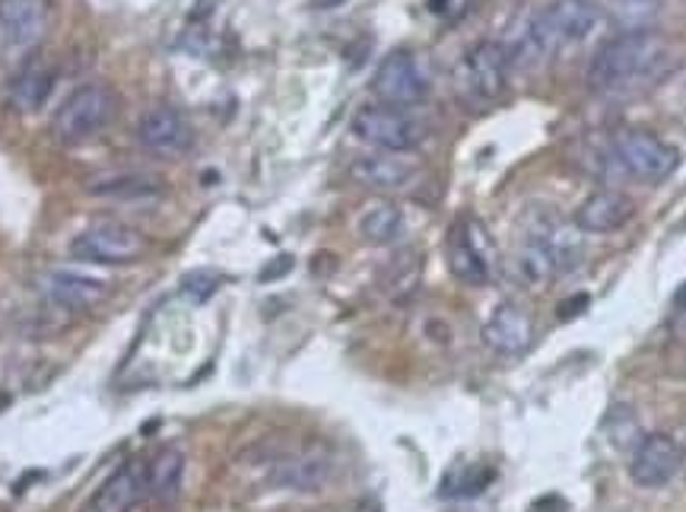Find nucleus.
I'll return each instance as SVG.
<instances>
[{
	"mask_svg": "<svg viewBox=\"0 0 686 512\" xmlns=\"http://www.w3.org/2000/svg\"><path fill=\"white\" fill-rule=\"evenodd\" d=\"M667 65V42L645 29V32H620L617 39L604 42L588 65V87L604 96L633 92L648 80H655Z\"/></svg>",
	"mask_w": 686,
	"mask_h": 512,
	"instance_id": "nucleus-1",
	"label": "nucleus"
},
{
	"mask_svg": "<svg viewBox=\"0 0 686 512\" xmlns=\"http://www.w3.org/2000/svg\"><path fill=\"white\" fill-rule=\"evenodd\" d=\"M600 20L598 0H550L525 29L521 42L509 55L511 65H534L554 58L559 48L585 42Z\"/></svg>",
	"mask_w": 686,
	"mask_h": 512,
	"instance_id": "nucleus-2",
	"label": "nucleus"
},
{
	"mask_svg": "<svg viewBox=\"0 0 686 512\" xmlns=\"http://www.w3.org/2000/svg\"><path fill=\"white\" fill-rule=\"evenodd\" d=\"M115 109H118V96L106 83H87V87L73 89L64 99V106L54 111L51 131L67 147L83 144L109 125Z\"/></svg>",
	"mask_w": 686,
	"mask_h": 512,
	"instance_id": "nucleus-3",
	"label": "nucleus"
},
{
	"mask_svg": "<svg viewBox=\"0 0 686 512\" xmlns=\"http://www.w3.org/2000/svg\"><path fill=\"white\" fill-rule=\"evenodd\" d=\"M147 236L128 223L102 220L70 243V258L89 265H133L147 255Z\"/></svg>",
	"mask_w": 686,
	"mask_h": 512,
	"instance_id": "nucleus-4",
	"label": "nucleus"
},
{
	"mask_svg": "<svg viewBox=\"0 0 686 512\" xmlns=\"http://www.w3.org/2000/svg\"><path fill=\"white\" fill-rule=\"evenodd\" d=\"M496 248L484 223L465 217L448 233V270L467 287H487L493 280Z\"/></svg>",
	"mask_w": 686,
	"mask_h": 512,
	"instance_id": "nucleus-5",
	"label": "nucleus"
},
{
	"mask_svg": "<svg viewBox=\"0 0 686 512\" xmlns=\"http://www.w3.org/2000/svg\"><path fill=\"white\" fill-rule=\"evenodd\" d=\"M354 134L385 154H410L422 140L420 121L395 106H362L354 115Z\"/></svg>",
	"mask_w": 686,
	"mask_h": 512,
	"instance_id": "nucleus-6",
	"label": "nucleus"
},
{
	"mask_svg": "<svg viewBox=\"0 0 686 512\" xmlns=\"http://www.w3.org/2000/svg\"><path fill=\"white\" fill-rule=\"evenodd\" d=\"M614 159L629 176L643 178V181H662L680 166V154L662 137L648 131L617 134L614 137Z\"/></svg>",
	"mask_w": 686,
	"mask_h": 512,
	"instance_id": "nucleus-7",
	"label": "nucleus"
},
{
	"mask_svg": "<svg viewBox=\"0 0 686 512\" xmlns=\"http://www.w3.org/2000/svg\"><path fill=\"white\" fill-rule=\"evenodd\" d=\"M372 89L381 99V106H395V109H410V106H420L429 92V80L417 65L414 51L398 48L391 55H385V61L378 65Z\"/></svg>",
	"mask_w": 686,
	"mask_h": 512,
	"instance_id": "nucleus-8",
	"label": "nucleus"
},
{
	"mask_svg": "<svg viewBox=\"0 0 686 512\" xmlns=\"http://www.w3.org/2000/svg\"><path fill=\"white\" fill-rule=\"evenodd\" d=\"M140 144L159 159H181L195 147V131L188 118L172 106H156L140 118Z\"/></svg>",
	"mask_w": 686,
	"mask_h": 512,
	"instance_id": "nucleus-9",
	"label": "nucleus"
},
{
	"mask_svg": "<svg viewBox=\"0 0 686 512\" xmlns=\"http://www.w3.org/2000/svg\"><path fill=\"white\" fill-rule=\"evenodd\" d=\"M684 452L674 436L667 433H652L643 443L636 445L633 462H629V477L645 490H658L674 481V474L680 471Z\"/></svg>",
	"mask_w": 686,
	"mask_h": 512,
	"instance_id": "nucleus-10",
	"label": "nucleus"
},
{
	"mask_svg": "<svg viewBox=\"0 0 686 512\" xmlns=\"http://www.w3.org/2000/svg\"><path fill=\"white\" fill-rule=\"evenodd\" d=\"M147 496V462H125L115 467L89 496L83 512H131Z\"/></svg>",
	"mask_w": 686,
	"mask_h": 512,
	"instance_id": "nucleus-11",
	"label": "nucleus"
},
{
	"mask_svg": "<svg viewBox=\"0 0 686 512\" xmlns=\"http://www.w3.org/2000/svg\"><path fill=\"white\" fill-rule=\"evenodd\" d=\"M51 26V0H0V39L13 48H32Z\"/></svg>",
	"mask_w": 686,
	"mask_h": 512,
	"instance_id": "nucleus-12",
	"label": "nucleus"
},
{
	"mask_svg": "<svg viewBox=\"0 0 686 512\" xmlns=\"http://www.w3.org/2000/svg\"><path fill=\"white\" fill-rule=\"evenodd\" d=\"M484 344L499 356H521L534 344V322L515 303H503L484 325Z\"/></svg>",
	"mask_w": 686,
	"mask_h": 512,
	"instance_id": "nucleus-13",
	"label": "nucleus"
},
{
	"mask_svg": "<svg viewBox=\"0 0 686 512\" xmlns=\"http://www.w3.org/2000/svg\"><path fill=\"white\" fill-rule=\"evenodd\" d=\"M509 51L499 42H477L465 55V80L480 99H496L509 83Z\"/></svg>",
	"mask_w": 686,
	"mask_h": 512,
	"instance_id": "nucleus-14",
	"label": "nucleus"
},
{
	"mask_svg": "<svg viewBox=\"0 0 686 512\" xmlns=\"http://www.w3.org/2000/svg\"><path fill=\"white\" fill-rule=\"evenodd\" d=\"M420 176V166L404 159L400 154H372L359 156L350 166V178L362 188H376V191H400L407 185H414V178Z\"/></svg>",
	"mask_w": 686,
	"mask_h": 512,
	"instance_id": "nucleus-15",
	"label": "nucleus"
},
{
	"mask_svg": "<svg viewBox=\"0 0 686 512\" xmlns=\"http://www.w3.org/2000/svg\"><path fill=\"white\" fill-rule=\"evenodd\" d=\"M42 293L61 309H89L109 296V284L89 274H73V270H51L42 277Z\"/></svg>",
	"mask_w": 686,
	"mask_h": 512,
	"instance_id": "nucleus-16",
	"label": "nucleus"
},
{
	"mask_svg": "<svg viewBox=\"0 0 686 512\" xmlns=\"http://www.w3.org/2000/svg\"><path fill=\"white\" fill-rule=\"evenodd\" d=\"M633 214H636V207L623 191H595L591 198L581 200V207L576 210V226L581 233L607 236V233L623 229L633 220Z\"/></svg>",
	"mask_w": 686,
	"mask_h": 512,
	"instance_id": "nucleus-17",
	"label": "nucleus"
},
{
	"mask_svg": "<svg viewBox=\"0 0 686 512\" xmlns=\"http://www.w3.org/2000/svg\"><path fill=\"white\" fill-rule=\"evenodd\" d=\"M185 481V452L178 445H162L147 462V493L159 506H172Z\"/></svg>",
	"mask_w": 686,
	"mask_h": 512,
	"instance_id": "nucleus-18",
	"label": "nucleus"
},
{
	"mask_svg": "<svg viewBox=\"0 0 686 512\" xmlns=\"http://www.w3.org/2000/svg\"><path fill=\"white\" fill-rule=\"evenodd\" d=\"M54 89V70L44 65H29L10 87V102L20 111H39Z\"/></svg>",
	"mask_w": 686,
	"mask_h": 512,
	"instance_id": "nucleus-19",
	"label": "nucleus"
},
{
	"mask_svg": "<svg viewBox=\"0 0 686 512\" xmlns=\"http://www.w3.org/2000/svg\"><path fill=\"white\" fill-rule=\"evenodd\" d=\"M331 474V459L325 455H302V459H289L277 467V484L292 490H318Z\"/></svg>",
	"mask_w": 686,
	"mask_h": 512,
	"instance_id": "nucleus-20",
	"label": "nucleus"
},
{
	"mask_svg": "<svg viewBox=\"0 0 686 512\" xmlns=\"http://www.w3.org/2000/svg\"><path fill=\"white\" fill-rule=\"evenodd\" d=\"M359 233L372 245H391L404 233V217L395 204H376L359 217Z\"/></svg>",
	"mask_w": 686,
	"mask_h": 512,
	"instance_id": "nucleus-21",
	"label": "nucleus"
},
{
	"mask_svg": "<svg viewBox=\"0 0 686 512\" xmlns=\"http://www.w3.org/2000/svg\"><path fill=\"white\" fill-rule=\"evenodd\" d=\"M89 191H92V195H99V198H121V200L159 198V195H162V185H159V178H153V176L128 173V176L102 178V181H96Z\"/></svg>",
	"mask_w": 686,
	"mask_h": 512,
	"instance_id": "nucleus-22",
	"label": "nucleus"
},
{
	"mask_svg": "<svg viewBox=\"0 0 686 512\" xmlns=\"http://www.w3.org/2000/svg\"><path fill=\"white\" fill-rule=\"evenodd\" d=\"M662 13V0H610V20L620 32H645Z\"/></svg>",
	"mask_w": 686,
	"mask_h": 512,
	"instance_id": "nucleus-23",
	"label": "nucleus"
},
{
	"mask_svg": "<svg viewBox=\"0 0 686 512\" xmlns=\"http://www.w3.org/2000/svg\"><path fill=\"white\" fill-rule=\"evenodd\" d=\"M222 277L213 270H191L181 277V293L191 299V303H207L217 289H220Z\"/></svg>",
	"mask_w": 686,
	"mask_h": 512,
	"instance_id": "nucleus-24",
	"label": "nucleus"
},
{
	"mask_svg": "<svg viewBox=\"0 0 686 512\" xmlns=\"http://www.w3.org/2000/svg\"><path fill=\"white\" fill-rule=\"evenodd\" d=\"M588 306H591V296H588V293H578L573 299L559 303V318H563V322H573V318H578Z\"/></svg>",
	"mask_w": 686,
	"mask_h": 512,
	"instance_id": "nucleus-25",
	"label": "nucleus"
},
{
	"mask_svg": "<svg viewBox=\"0 0 686 512\" xmlns=\"http://www.w3.org/2000/svg\"><path fill=\"white\" fill-rule=\"evenodd\" d=\"M289 267H292V258H289V255H284V258H280L277 265H270V267H265V270H261V280H270V277H280V274H287Z\"/></svg>",
	"mask_w": 686,
	"mask_h": 512,
	"instance_id": "nucleus-26",
	"label": "nucleus"
},
{
	"mask_svg": "<svg viewBox=\"0 0 686 512\" xmlns=\"http://www.w3.org/2000/svg\"><path fill=\"white\" fill-rule=\"evenodd\" d=\"M318 10H334V7H340V3H347V0H311Z\"/></svg>",
	"mask_w": 686,
	"mask_h": 512,
	"instance_id": "nucleus-27",
	"label": "nucleus"
},
{
	"mask_svg": "<svg viewBox=\"0 0 686 512\" xmlns=\"http://www.w3.org/2000/svg\"><path fill=\"white\" fill-rule=\"evenodd\" d=\"M677 306H680V309H686V287L677 293Z\"/></svg>",
	"mask_w": 686,
	"mask_h": 512,
	"instance_id": "nucleus-28",
	"label": "nucleus"
}]
</instances>
